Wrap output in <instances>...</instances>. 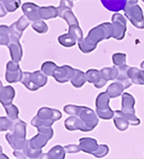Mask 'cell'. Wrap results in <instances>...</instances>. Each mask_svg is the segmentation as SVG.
<instances>
[{"instance_id": "cell-3", "label": "cell", "mask_w": 144, "mask_h": 159, "mask_svg": "<svg viewBox=\"0 0 144 159\" xmlns=\"http://www.w3.org/2000/svg\"><path fill=\"white\" fill-rule=\"evenodd\" d=\"M61 113L57 110L51 108L43 107L38 111V115L31 120V125L35 127H51V125L61 118Z\"/></svg>"}, {"instance_id": "cell-12", "label": "cell", "mask_w": 144, "mask_h": 159, "mask_svg": "<svg viewBox=\"0 0 144 159\" xmlns=\"http://www.w3.org/2000/svg\"><path fill=\"white\" fill-rule=\"evenodd\" d=\"M23 78V72L19 68L18 64L14 63L13 61H10L6 65V73L5 79L9 83H16L21 81Z\"/></svg>"}, {"instance_id": "cell-38", "label": "cell", "mask_w": 144, "mask_h": 159, "mask_svg": "<svg viewBox=\"0 0 144 159\" xmlns=\"http://www.w3.org/2000/svg\"><path fill=\"white\" fill-rule=\"evenodd\" d=\"M141 67H142V69H143L144 70V61L141 64Z\"/></svg>"}, {"instance_id": "cell-29", "label": "cell", "mask_w": 144, "mask_h": 159, "mask_svg": "<svg viewBox=\"0 0 144 159\" xmlns=\"http://www.w3.org/2000/svg\"><path fill=\"white\" fill-rule=\"evenodd\" d=\"M5 111H6V113L8 115V117L10 118V120L12 121H16L18 119V109H17L15 105L13 104H11V105H8V106H5L4 107Z\"/></svg>"}, {"instance_id": "cell-34", "label": "cell", "mask_w": 144, "mask_h": 159, "mask_svg": "<svg viewBox=\"0 0 144 159\" xmlns=\"http://www.w3.org/2000/svg\"><path fill=\"white\" fill-rule=\"evenodd\" d=\"M108 151H109L108 147L107 146V145H105V144H101V145L99 146V149L97 150V151H96L95 153L94 154V157H98V158L103 157H105V156L108 153Z\"/></svg>"}, {"instance_id": "cell-14", "label": "cell", "mask_w": 144, "mask_h": 159, "mask_svg": "<svg viewBox=\"0 0 144 159\" xmlns=\"http://www.w3.org/2000/svg\"><path fill=\"white\" fill-rule=\"evenodd\" d=\"M29 25V19L26 18L25 16H22L17 22H15L13 25L10 26V31L11 33L17 37V39H20L22 36V33L25 29L27 28V26Z\"/></svg>"}, {"instance_id": "cell-22", "label": "cell", "mask_w": 144, "mask_h": 159, "mask_svg": "<svg viewBox=\"0 0 144 159\" xmlns=\"http://www.w3.org/2000/svg\"><path fill=\"white\" fill-rule=\"evenodd\" d=\"M39 17L40 19H50L52 17L59 16V10L53 6L48 7H40L39 8Z\"/></svg>"}, {"instance_id": "cell-5", "label": "cell", "mask_w": 144, "mask_h": 159, "mask_svg": "<svg viewBox=\"0 0 144 159\" xmlns=\"http://www.w3.org/2000/svg\"><path fill=\"white\" fill-rule=\"evenodd\" d=\"M21 83L28 90H37L47 83V77L39 70L33 73L23 72Z\"/></svg>"}, {"instance_id": "cell-1", "label": "cell", "mask_w": 144, "mask_h": 159, "mask_svg": "<svg viewBox=\"0 0 144 159\" xmlns=\"http://www.w3.org/2000/svg\"><path fill=\"white\" fill-rule=\"evenodd\" d=\"M113 36V27L112 24L104 23L93 28L87 35V39H80L78 42L79 50L84 53L93 52L97 43L103 39H110Z\"/></svg>"}, {"instance_id": "cell-20", "label": "cell", "mask_w": 144, "mask_h": 159, "mask_svg": "<svg viewBox=\"0 0 144 159\" xmlns=\"http://www.w3.org/2000/svg\"><path fill=\"white\" fill-rule=\"evenodd\" d=\"M127 75L133 84L139 85L144 84V70H140L137 68L132 67L128 69Z\"/></svg>"}, {"instance_id": "cell-6", "label": "cell", "mask_w": 144, "mask_h": 159, "mask_svg": "<svg viewBox=\"0 0 144 159\" xmlns=\"http://www.w3.org/2000/svg\"><path fill=\"white\" fill-rule=\"evenodd\" d=\"M136 3L137 1H127L126 8L124 10L125 16L130 20L133 25L139 29H143L144 17L142 11Z\"/></svg>"}, {"instance_id": "cell-21", "label": "cell", "mask_w": 144, "mask_h": 159, "mask_svg": "<svg viewBox=\"0 0 144 159\" xmlns=\"http://www.w3.org/2000/svg\"><path fill=\"white\" fill-rule=\"evenodd\" d=\"M129 67L127 65L125 66H122V67H119V75H118V82H120L122 85L124 86V89L128 88L129 86L132 85V81L129 80L128 78V75H127V71H128Z\"/></svg>"}, {"instance_id": "cell-4", "label": "cell", "mask_w": 144, "mask_h": 159, "mask_svg": "<svg viewBox=\"0 0 144 159\" xmlns=\"http://www.w3.org/2000/svg\"><path fill=\"white\" fill-rule=\"evenodd\" d=\"M135 98L128 93H123L122 95V110L116 111L115 113L125 117L132 125H139L141 121L139 118L135 116V111L134 105H135Z\"/></svg>"}, {"instance_id": "cell-15", "label": "cell", "mask_w": 144, "mask_h": 159, "mask_svg": "<svg viewBox=\"0 0 144 159\" xmlns=\"http://www.w3.org/2000/svg\"><path fill=\"white\" fill-rule=\"evenodd\" d=\"M39 8L37 4H32V3H26L22 5V10L25 13L27 18L29 20H31V21H39L40 20V17H39Z\"/></svg>"}, {"instance_id": "cell-11", "label": "cell", "mask_w": 144, "mask_h": 159, "mask_svg": "<svg viewBox=\"0 0 144 159\" xmlns=\"http://www.w3.org/2000/svg\"><path fill=\"white\" fill-rule=\"evenodd\" d=\"M75 75V70L73 69L69 65H63L61 67H57L52 77L59 83H65L68 80H72Z\"/></svg>"}, {"instance_id": "cell-23", "label": "cell", "mask_w": 144, "mask_h": 159, "mask_svg": "<svg viewBox=\"0 0 144 159\" xmlns=\"http://www.w3.org/2000/svg\"><path fill=\"white\" fill-rule=\"evenodd\" d=\"M123 90H124V86L122 85L120 82H115V83H113L112 84L108 86L106 93L108 95L109 98H117L119 96H121L123 92Z\"/></svg>"}, {"instance_id": "cell-32", "label": "cell", "mask_w": 144, "mask_h": 159, "mask_svg": "<svg viewBox=\"0 0 144 159\" xmlns=\"http://www.w3.org/2000/svg\"><path fill=\"white\" fill-rule=\"evenodd\" d=\"M32 28L39 33H45L48 30L46 24H45V22L41 21V20L35 22L34 24H32Z\"/></svg>"}, {"instance_id": "cell-35", "label": "cell", "mask_w": 144, "mask_h": 159, "mask_svg": "<svg viewBox=\"0 0 144 159\" xmlns=\"http://www.w3.org/2000/svg\"><path fill=\"white\" fill-rule=\"evenodd\" d=\"M65 148V152L67 153H78L79 151H81L79 145H75V144H70V145H66L64 147Z\"/></svg>"}, {"instance_id": "cell-26", "label": "cell", "mask_w": 144, "mask_h": 159, "mask_svg": "<svg viewBox=\"0 0 144 159\" xmlns=\"http://www.w3.org/2000/svg\"><path fill=\"white\" fill-rule=\"evenodd\" d=\"M86 81H87L86 73H84V72H82L79 70L75 69V75H74V77L71 80L72 84L74 87H76V88H79V87L83 86V84L86 83Z\"/></svg>"}, {"instance_id": "cell-17", "label": "cell", "mask_w": 144, "mask_h": 159, "mask_svg": "<svg viewBox=\"0 0 144 159\" xmlns=\"http://www.w3.org/2000/svg\"><path fill=\"white\" fill-rule=\"evenodd\" d=\"M15 97V90L12 86H4L1 84V94H0V100L3 106H8L12 104L13 98Z\"/></svg>"}, {"instance_id": "cell-19", "label": "cell", "mask_w": 144, "mask_h": 159, "mask_svg": "<svg viewBox=\"0 0 144 159\" xmlns=\"http://www.w3.org/2000/svg\"><path fill=\"white\" fill-rule=\"evenodd\" d=\"M65 151L64 147L56 145L46 154H42L39 159H65Z\"/></svg>"}, {"instance_id": "cell-24", "label": "cell", "mask_w": 144, "mask_h": 159, "mask_svg": "<svg viewBox=\"0 0 144 159\" xmlns=\"http://www.w3.org/2000/svg\"><path fill=\"white\" fill-rule=\"evenodd\" d=\"M101 3L104 4L106 8H108L109 11H119L121 10H125L126 8L127 1H101Z\"/></svg>"}, {"instance_id": "cell-37", "label": "cell", "mask_w": 144, "mask_h": 159, "mask_svg": "<svg viewBox=\"0 0 144 159\" xmlns=\"http://www.w3.org/2000/svg\"><path fill=\"white\" fill-rule=\"evenodd\" d=\"M1 159H9L8 157H7V156L4 155V154H3V152H2V150H1Z\"/></svg>"}, {"instance_id": "cell-27", "label": "cell", "mask_w": 144, "mask_h": 159, "mask_svg": "<svg viewBox=\"0 0 144 159\" xmlns=\"http://www.w3.org/2000/svg\"><path fill=\"white\" fill-rule=\"evenodd\" d=\"M113 122H114V125L116 126V128L119 130H126L128 128V125H129V122L127 120L125 117H123L119 114H116V116L113 118Z\"/></svg>"}, {"instance_id": "cell-8", "label": "cell", "mask_w": 144, "mask_h": 159, "mask_svg": "<svg viewBox=\"0 0 144 159\" xmlns=\"http://www.w3.org/2000/svg\"><path fill=\"white\" fill-rule=\"evenodd\" d=\"M110 98L106 92L100 93L96 98V113L102 119H110L113 116V111L109 108Z\"/></svg>"}, {"instance_id": "cell-28", "label": "cell", "mask_w": 144, "mask_h": 159, "mask_svg": "<svg viewBox=\"0 0 144 159\" xmlns=\"http://www.w3.org/2000/svg\"><path fill=\"white\" fill-rule=\"evenodd\" d=\"M57 66L54 63H52L51 61H48V62H45L42 66H41V70L43 71V73L46 76H52L53 72L56 69Z\"/></svg>"}, {"instance_id": "cell-2", "label": "cell", "mask_w": 144, "mask_h": 159, "mask_svg": "<svg viewBox=\"0 0 144 159\" xmlns=\"http://www.w3.org/2000/svg\"><path fill=\"white\" fill-rule=\"evenodd\" d=\"M64 111L67 114L78 117L79 120L82 122V124L87 128V131H91L95 128L98 125V117L96 116L94 111L85 107V106H75V105H65L64 107Z\"/></svg>"}, {"instance_id": "cell-18", "label": "cell", "mask_w": 144, "mask_h": 159, "mask_svg": "<svg viewBox=\"0 0 144 159\" xmlns=\"http://www.w3.org/2000/svg\"><path fill=\"white\" fill-rule=\"evenodd\" d=\"M86 76H87V80L89 83L94 84L96 88H101L106 84L107 82H105L102 79L100 71L97 70L91 69L87 70L86 72Z\"/></svg>"}, {"instance_id": "cell-33", "label": "cell", "mask_w": 144, "mask_h": 159, "mask_svg": "<svg viewBox=\"0 0 144 159\" xmlns=\"http://www.w3.org/2000/svg\"><path fill=\"white\" fill-rule=\"evenodd\" d=\"M1 131L4 130H8V129H12L13 128V121L10 120L7 117L1 116Z\"/></svg>"}, {"instance_id": "cell-31", "label": "cell", "mask_w": 144, "mask_h": 159, "mask_svg": "<svg viewBox=\"0 0 144 159\" xmlns=\"http://www.w3.org/2000/svg\"><path fill=\"white\" fill-rule=\"evenodd\" d=\"M20 1H2L1 4L4 5V7L6 8L7 11H15L19 6Z\"/></svg>"}, {"instance_id": "cell-16", "label": "cell", "mask_w": 144, "mask_h": 159, "mask_svg": "<svg viewBox=\"0 0 144 159\" xmlns=\"http://www.w3.org/2000/svg\"><path fill=\"white\" fill-rule=\"evenodd\" d=\"M99 146L100 145H98L97 141L94 138H83L79 139V147L81 151L88 154L94 156V154L99 149Z\"/></svg>"}, {"instance_id": "cell-30", "label": "cell", "mask_w": 144, "mask_h": 159, "mask_svg": "<svg viewBox=\"0 0 144 159\" xmlns=\"http://www.w3.org/2000/svg\"><path fill=\"white\" fill-rule=\"evenodd\" d=\"M113 62L119 67L125 66L126 65V54L124 53H115L113 55Z\"/></svg>"}, {"instance_id": "cell-25", "label": "cell", "mask_w": 144, "mask_h": 159, "mask_svg": "<svg viewBox=\"0 0 144 159\" xmlns=\"http://www.w3.org/2000/svg\"><path fill=\"white\" fill-rule=\"evenodd\" d=\"M100 74L102 79L105 82H108V80H114L118 78L119 70L116 68V66H113L111 68H104L100 70Z\"/></svg>"}, {"instance_id": "cell-10", "label": "cell", "mask_w": 144, "mask_h": 159, "mask_svg": "<svg viewBox=\"0 0 144 159\" xmlns=\"http://www.w3.org/2000/svg\"><path fill=\"white\" fill-rule=\"evenodd\" d=\"M112 22H113L112 25L113 27V38L117 40H122V39H124L125 32H126V19L121 14L115 13L113 15Z\"/></svg>"}, {"instance_id": "cell-9", "label": "cell", "mask_w": 144, "mask_h": 159, "mask_svg": "<svg viewBox=\"0 0 144 159\" xmlns=\"http://www.w3.org/2000/svg\"><path fill=\"white\" fill-rule=\"evenodd\" d=\"M83 39L82 30L79 25L69 26V31L67 34L59 37V42L65 47H72L75 43Z\"/></svg>"}, {"instance_id": "cell-7", "label": "cell", "mask_w": 144, "mask_h": 159, "mask_svg": "<svg viewBox=\"0 0 144 159\" xmlns=\"http://www.w3.org/2000/svg\"><path fill=\"white\" fill-rule=\"evenodd\" d=\"M38 129L39 134L29 141H27V144L34 150L40 151L52 138L53 130L51 127H40L38 128Z\"/></svg>"}, {"instance_id": "cell-13", "label": "cell", "mask_w": 144, "mask_h": 159, "mask_svg": "<svg viewBox=\"0 0 144 159\" xmlns=\"http://www.w3.org/2000/svg\"><path fill=\"white\" fill-rule=\"evenodd\" d=\"M8 47L11 52L12 61L16 64H18V62L21 60L22 57V47L19 43V39L13 36L11 33V31H10V43L8 44Z\"/></svg>"}, {"instance_id": "cell-36", "label": "cell", "mask_w": 144, "mask_h": 159, "mask_svg": "<svg viewBox=\"0 0 144 159\" xmlns=\"http://www.w3.org/2000/svg\"><path fill=\"white\" fill-rule=\"evenodd\" d=\"M13 155L18 159H26V156L24 151H13Z\"/></svg>"}]
</instances>
